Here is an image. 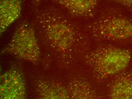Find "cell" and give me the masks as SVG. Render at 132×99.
Wrapping results in <instances>:
<instances>
[{
  "instance_id": "cell-1",
  "label": "cell",
  "mask_w": 132,
  "mask_h": 99,
  "mask_svg": "<svg viewBox=\"0 0 132 99\" xmlns=\"http://www.w3.org/2000/svg\"><path fill=\"white\" fill-rule=\"evenodd\" d=\"M44 37L60 49L69 59L74 54L88 49V34L82 31L59 10L53 7L38 11L37 14Z\"/></svg>"
},
{
  "instance_id": "cell-2",
  "label": "cell",
  "mask_w": 132,
  "mask_h": 99,
  "mask_svg": "<svg viewBox=\"0 0 132 99\" xmlns=\"http://www.w3.org/2000/svg\"><path fill=\"white\" fill-rule=\"evenodd\" d=\"M131 59L128 50L102 44L88 52L85 59L98 82L115 77L128 68Z\"/></svg>"
},
{
  "instance_id": "cell-3",
  "label": "cell",
  "mask_w": 132,
  "mask_h": 99,
  "mask_svg": "<svg viewBox=\"0 0 132 99\" xmlns=\"http://www.w3.org/2000/svg\"><path fill=\"white\" fill-rule=\"evenodd\" d=\"M86 30L99 42L132 43V19L113 8L106 9L89 23Z\"/></svg>"
},
{
  "instance_id": "cell-4",
  "label": "cell",
  "mask_w": 132,
  "mask_h": 99,
  "mask_svg": "<svg viewBox=\"0 0 132 99\" xmlns=\"http://www.w3.org/2000/svg\"><path fill=\"white\" fill-rule=\"evenodd\" d=\"M109 97L112 99H132V66L114 77L109 87Z\"/></svg>"
},
{
  "instance_id": "cell-5",
  "label": "cell",
  "mask_w": 132,
  "mask_h": 99,
  "mask_svg": "<svg viewBox=\"0 0 132 99\" xmlns=\"http://www.w3.org/2000/svg\"><path fill=\"white\" fill-rule=\"evenodd\" d=\"M75 17H92L101 0H52Z\"/></svg>"
},
{
  "instance_id": "cell-6",
  "label": "cell",
  "mask_w": 132,
  "mask_h": 99,
  "mask_svg": "<svg viewBox=\"0 0 132 99\" xmlns=\"http://www.w3.org/2000/svg\"><path fill=\"white\" fill-rule=\"evenodd\" d=\"M22 4V0H0L1 33L20 17Z\"/></svg>"
},
{
  "instance_id": "cell-7",
  "label": "cell",
  "mask_w": 132,
  "mask_h": 99,
  "mask_svg": "<svg viewBox=\"0 0 132 99\" xmlns=\"http://www.w3.org/2000/svg\"><path fill=\"white\" fill-rule=\"evenodd\" d=\"M75 85L72 86L73 95L76 98L83 99L98 98V94L93 87L87 81H80Z\"/></svg>"
},
{
  "instance_id": "cell-8",
  "label": "cell",
  "mask_w": 132,
  "mask_h": 99,
  "mask_svg": "<svg viewBox=\"0 0 132 99\" xmlns=\"http://www.w3.org/2000/svg\"><path fill=\"white\" fill-rule=\"evenodd\" d=\"M119 4L132 12V0H109Z\"/></svg>"
},
{
  "instance_id": "cell-9",
  "label": "cell",
  "mask_w": 132,
  "mask_h": 99,
  "mask_svg": "<svg viewBox=\"0 0 132 99\" xmlns=\"http://www.w3.org/2000/svg\"><path fill=\"white\" fill-rule=\"evenodd\" d=\"M42 0H31L33 6L35 8L39 7Z\"/></svg>"
}]
</instances>
